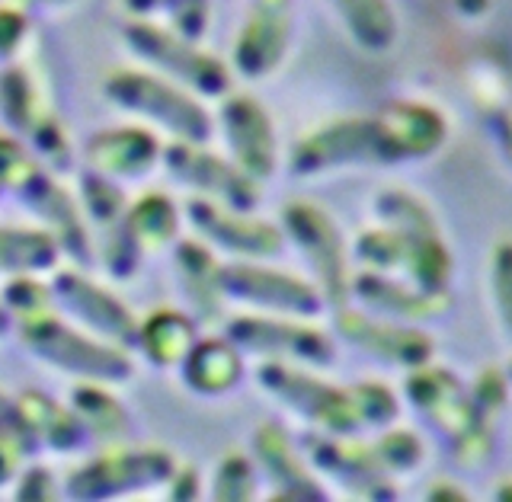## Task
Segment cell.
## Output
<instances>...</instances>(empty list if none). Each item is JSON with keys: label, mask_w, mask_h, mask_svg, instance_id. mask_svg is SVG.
<instances>
[{"label": "cell", "mask_w": 512, "mask_h": 502, "mask_svg": "<svg viewBox=\"0 0 512 502\" xmlns=\"http://www.w3.org/2000/svg\"><path fill=\"white\" fill-rule=\"evenodd\" d=\"M448 138L442 109L420 100H394L375 116L333 122L304 138L292 164L298 173H317L343 164H400L436 154Z\"/></svg>", "instance_id": "6da1fadb"}, {"label": "cell", "mask_w": 512, "mask_h": 502, "mask_svg": "<svg viewBox=\"0 0 512 502\" xmlns=\"http://www.w3.org/2000/svg\"><path fill=\"white\" fill-rule=\"evenodd\" d=\"M404 394L426 419V426L445 442L448 455L464 471H477L493 458L496 429L480 419L471 391L445 365H416L404 381Z\"/></svg>", "instance_id": "7a4b0ae2"}, {"label": "cell", "mask_w": 512, "mask_h": 502, "mask_svg": "<svg viewBox=\"0 0 512 502\" xmlns=\"http://www.w3.org/2000/svg\"><path fill=\"white\" fill-rule=\"evenodd\" d=\"M263 381L276 391L285 403L308 416L320 429L349 435L362 426H388L397 419L400 403L388 384L365 381L356 387H333L317 381L295 368L269 365L263 368Z\"/></svg>", "instance_id": "3957f363"}, {"label": "cell", "mask_w": 512, "mask_h": 502, "mask_svg": "<svg viewBox=\"0 0 512 502\" xmlns=\"http://www.w3.org/2000/svg\"><path fill=\"white\" fill-rule=\"evenodd\" d=\"M356 253L365 266L378 272L400 269L404 275H410V282L420 291H448V282H452L455 259L445 247L442 231L413 234L384 224V228L365 231L359 237Z\"/></svg>", "instance_id": "277c9868"}, {"label": "cell", "mask_w": 512, "mask_h": 502, "mask_svg": "<svg viewBox=\"0 0 512 502\" xmlns=\"http://www.w3.org/2000/svg\"><path fill=\"white\" fill-rule=\"evenodd\" d=\"M285 224L292 237L301 244L304 256L311 259V266L317 272L320 285H324V295L333 304H343L349 298V269H346V250H343V237L336 231V224L330 215L320 212L317 205L308 202H295L285 208Z\"/></svg>", "instance_id": "5b68a950"}, {"label": "cell", "mask_w": 512, "mask_h": 502, "mask_svg": "<svg viewBox=\"0 0 512 502\" xmlns=\"http://www.w3.org/2000/svg\"><path fill=\"white\" fill-rule=\"evenodd\" d=\"M336 330L349 339L352 346L375 355L378 362L416 368L432 362L436 355V339L413 323H391V320H372L356 311H343L336 320Z\"/></svg>", "instance_id": "8992f818"}, {"label": "cell", "mask_w": 512, "mask_h": 502, "mask_svg": "<svg viewBox=\"0 0 512 502\" xmlns=\"http://www.w3.org/2000/svg\"><path fill=\"white\" fill-rule=\"evenodd\" d=\"M308 451L330 477L346 483L352 493H359L365 499H394L391 474H388V467L381 464L375 445L308 439Z\"/></svg>", "instance_id": "52a82bcc"}, {"label": "cell", "mask_w": 512, "mask_h": 502, "mask_svg": "<svg viewBox=\"0 0 512 502\" xmlns=\"http://www.w3.org/2000/svg\"><path fill=\"white\" fill-rule=\"evenodd\" d=\"M349 291H356L359 301L372 307V311H378L384 317H394V320H407V323L436 320L452 307V295H448V291H420L416 285L413 288L400 285L381 272L356 275Z\"/></svg>", "instance_id": "ba28073f"}, {"label": "cell", "mask_w": 512, "mask_h": 502, "mask_svg": "<svg viewBox=\"0 0 512 502\" xmlns=\"http://www.w3.org/2000/svg\"><path fill=\"white\" fill-rule=\"evenodd\" d=\"M288 23H292V0H256L253 20L237 52L240 68L247 74L269 71L285 52Z\"/></svg>", "instance_id": "9c48e42d"}, {"label": "cell", "mask_w": 512, "mask_h": 502, "mask_svg": "<svg viewBox=\"0 0 512 502\" xmlns=\"http://www.w3.org/2000/svg\"><path fill=\"white\" fill-rule=\"evenodd\" d=\"M237 333L250 339L256 349H276L285 355H295L301 362L327 365L333 362V343L311 327H298V323H279V320H247L240 323Z\"/></svg>", "instance_id": "30bf717a"}, {"label": "cell", "mask_w": 512, "mask_h": 502, "mask_svg": "<svg viewBox=\"0 0 512 502\" xmlns=\"http://www.w3.org/2000/svg\"><path fill=\"white\" fill-rule=\"evenodd\" d=\"M231 285L244 291V295H250L253 301H263L269 307H282V311H292V314L308 317V314L320 311L317 291L308 282L292 279V275H282V272L234 269L231 272Z\"/></svg>", "instance_id": "8fae6325"}, {"label": "cell", "mask_w": 512, "mask_h": 502, "mask_svg": "<svg viewBox=\"0 0 512 502\" xmlns=\"http://www.w3.org/2000/svg\"><path fill=\"white\" fill-rule=\"evenodd\" d=\"M228 116H231L234 148L240 160H244V167L253 173H269L272 157H276V144H272V128L266 112L253 100H234Z\"/></svg>", "instance_id": "7c38bea8"}, {"label": "cell", "mask_w": 512, "mask_h": 502, "mask_svg": "<svg viewBox=\"0 0 512 502\" xmlns=\"http://www.w3.org/2000/svg\"><path fill=\"white\" fill-rule=\"evenodd\" d=\"M260 451L266 458V467L272 471V477H276L279 483V493L288 496V499H324V490L317 487V480L304 471L298 455L292 451V445H288L285 432L279 429H266L260 435Z\"/></svg>", "instance_id": "4fadbf2b"}, {"label": "cell", "mask_w": 512, "mask_h": 502, "mask_svg": "<svg viewBox=\"0 0 512 502\" xmlns=\"http://www.w3.org/2000/svg\"><path fill=\"white\" fill-rule=\"evenodd\" d=\"M333 4L359 45L372 48V52H384L394 45L397 20L391 0H333Z\"/></svg>", "instance_id": "5bb4252c"}, {"label": "cell", "mask_w": 512, "mask_h": 502, "mask_svg": "<svg viewBox=\"0 0 512 502\" xmlns=\"http://www.w3.org/2000/svg\"><path fill=\"white\" fill-rule=\"evenodd\" d=\"M375 208H378L381 221L391 224V228L413 231V234H436L439 231L432 208L407 189H384L375 199Z\"/></svg>", "instance_id": "9a60e30c"}, {"label": "cell", "mask_w": 512, "mask_h": 502, "mask_svg": "<svg viewBox=\"0 0 512 502\" xmlns=\"http://www.w3.org/2000/svg\"><path fill=\"white\" fill-rule=\"evenodd\" d=\"M375 451H378L381 464L388 467L391 477L416 471V467H420L423 458H426V445H423V439L413 429H391V432H384L381 439L375 442Z\"/></svg>", "instance_id": "2e32d148"}, {"label": "cell", "mask_w": 512, "mask_h": 502, "mask_svg": "<svg viewBox=\"0 0 512 502\" xmlns=\"http://www.w3.org/2000/svg\"><path fill=\"white\" fill-rule=\"evenodd\" d=\"M468 391H471V400H474L480 419L496 429V423H500V416L506 413V403H509V375L503 368L487 365V368H480V375L474 378Z\"/></svg>", "instance_id": "e0dca14e"}, {"label": "cell", "mask_w": 512, "mask_h": 502, "mask_svg": "<svg viewBox=\"0 0 512 502\" xmlns=\"http://www.w3.org/2000/svg\"><path fill=\"white\" fill-rule=\"evenodd\" d=\"M490 291L506 333L512 336V237H503L490 256Z\"/></svg>", "instance_id": "ac0fdd59"}, {"label": "cell", "mask_w": 512, "mask_h": 502, "mask_svg": "<svg viewBox=\"0 0 512 502\" xmlns=\"http://www.w3.org/2000/svg\"><path fill=\"white\" fill-rule=\"evenodd\" d=\"M234 378H237L234 352L221 349L218 343H205V349L192 355V381H199L202 387H224Z\"/></svg>", "instance_id": "d6986e66"}, {"label": "cell", "mask_w": 512, "mask_h": 502, "mask_svg": "<svg viewBox=\"0 0 512 502\" xmlns=\"http://www.w3.org/2000/svg\"><path fill=\"white\" fill-rule=\"evenodd\" d=\"M154 323L164 330V336H157V333L148 330V349L164 362L176 359V352H180L186 346V339H189V323H183V317H154Z\"/></svg>", "instance_id": "ffe728a7"}, {"label": "cell", "mask_w": 512, "mask_h": 502, "mask_svg": "<svg viewBox=\"0 0 512 502\" xmlns=\"http://www.w3.org/2000/svg\"><path fill=\"white\" fill-rule=\"evenodd\" d=\"M493 128H496V138H500V151L506 157V164L512 167V93H506L500 106H496Z\"/></svg>", "instance_id": "44dd1931"}, {"label": "cell", "mask_w": 512, "mask_h": 502, "mask_svg": "<svg viewBox=\"0 0 512 502\" xmlns=\"http://www.w3.org/2000/svg\"><path fill=\"white\" fill-rule=\"evenodd\" d=\"M426 496L432 502H468V490L458 487V483H452V480H436L426 490Z\"/></svg>", "instance_id": "7402d4cb"}, {"label": "cell", "mask_w": 512, "mask_h": 502, "mask_svg": "<svg viewBox=\"0 0 512 502\" xmlns=\"http://www.w3.org/2000/svg\"><path fill=\"white\" fill-rule=\"evenodd\" d=\"M448 7H452L455 13L468 16V20H477V16H484L490 10L493 0H445Z\"/></svg>", "instance_id": "603a6c76"}, {"label": "cell", "mask_w": 512, "mask_h": 502, "mask_svg": "<svg viewBox=\"0 0 512 502\" xmlns=\"http://www.w3.org/2000/svg\"><path fill=\"white\" fill-rule=\"evenodd\" d=\"M496 499H500V502H512V480H503L500 487H496Z\"/></svg>", "instance_id": "cb8c5ba5"}, {"label": "cell", "mask_w": 512, "mask_h": 502, "mask_svg": "<svg viewBox=\"0 0 512 502\" xmlns=\"http://www.w3.org/2000/svg\"><path fill=\"white\" fill-rule=\"evenodd\" d=\"M506 375H509V381H512V362H509V368H506Z\"/></svg>", "instance_id": "d4e9b609"}]
</instances>
